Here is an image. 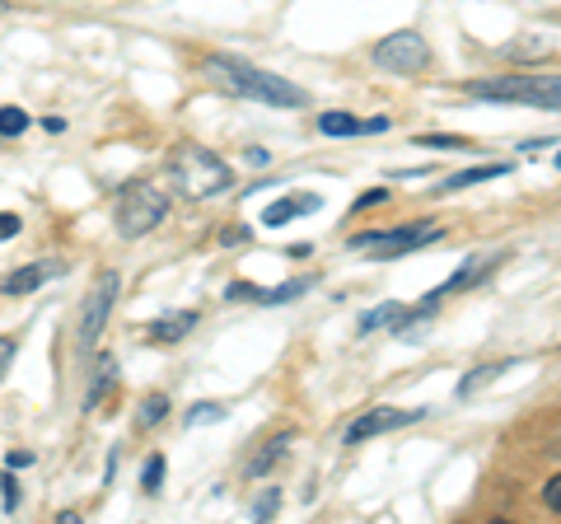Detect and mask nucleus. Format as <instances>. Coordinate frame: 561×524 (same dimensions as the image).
Here are the masks:
<instances>
[{"label":"nucleus","instance_id":"obj_1","mask_svg":"<svg viewBox=\"0 0 561 524\" xmlns=\"http://www.w3.org/2000/svg\"><path fill=\"white\" fill-rule=\"evenodd\" d=\"M206 80L220 84V90H230L239 99H257V103H272V109H305L309 94L300 84L280 80L276 71H262V66H249L239 57H206Z\"/></svg>","mask_w":561,"mask_h":524},{"label":"nucleus","instance_id":"obj_9","mask_svg":"<svg viewBox=\"0 0 561 524\" xmlns=\"http://www.w3.org/2000/svg\"><path fill=\"white\" fill-rule=\"evenodd\" d=\"M305 291H313V276H295V282L272 286V291H262L253 282H234L225 295H230V300H253V305H290V300H300Z\"/></svg>","mask_w":561,"mask_h":524},{"label":"nucleus","instance_id":"obj_4","mask_svg":"<svg viewBox=\"0 0 561 524\" xmlns=\"http://www.w3.org/2000/svg\"><path fill=\"white\" fill-rule=\"evenodd\" d=\"M169 216V192L160 183H127L117 197V235L122 239H146L154 225Z\"/></svg>","mask_w":561,"mask_h":524},{"label":"nucleus","instance_id":"obj_5","mask_svg":"<svg viewBox=\"0 0 561 524\" xmlns=\"http://www.w3.org/2000/svg\"><path fill=\"white\" fill-rule=\"evenodd\" d=\"M445 230L431 220H412V225H398V230H365V235H351L346 249L351 253H365V258H402L412 249H426L431 239H440Z\"/></svg>","mask_w":561,"mask_h":524},{"label":"nucleus","instance_id":"obj_26","mask_svg":"<svg viewBox=\"0 0 561 524\" xmlns=\"http://www.w3.org/2000/svg\"><path fill=\"white\" fill-rule=\"evenodd\" d=\"M20 230H24V220H20V216H14V212H0V243L14 239Z\"/></svg>","mask_w":561,"mask_h":524},{"label":"nucleus","instance_id":"obj_22","mask_svg":"<svg viewBox=\"0 0 561 524\" xmlns=\"http://www.w3.org/2000/svg\"><path fill=\"white\" fill-rule=\"evenodd\" d=\"M140 482H146V492L154 497L164 487V454H150L146 459V468H140Z\"/></svg>","mask_w":561,"mask_h":524},{"label":"nucleus","instance_id":"obj_23","mask_svg":"<svg viewBox=\"0 0 561 524\" xmlns=\"http://www.w3.org/2000/svg\"><path fill=\"white\" fill-rule=\"evenodd\" d=\"M416 146H435V150H472V141H468V136H440V132H435V136H416Z\"/></svg>","mask_w":561,"mask_h":524},{"label":"nucleus","instance_id":"obj_24","mask_svg":"<svg viewBox=\"0 0 561 524\" xmlns=\"http://www.w3.org/2000/svg\"><path fill=\"white\" fill-rule=\"evenodd\" d=\"M206 422H225V408L220 403H202L187 412V426H206Z\"/></svg>","mask_w":561,"mask_h":524},{"label":"nucleus","instance_id":"obj_2","mask_svg":"<svg viewBox=\"0 0 561 524\" xmlns=\"http://www.w3.org/2000/svg\"><path fill=\"white\" fill-rule=\"evenodd\" d=\"M169 179L187 202H202V197H220V192H230L234 187V169L225 164L216 150L183 141V146H173V155H169Z\"/></svg>","mask_w":561,"mask_h":524},{"label":"nucleus","instance_id":"obj_31","mask_svg":"<svg viewBox=\"0 0 561 524\" xmlns=\"http://www.w3.org/2000/svg\"><path fill=\"white\" fill-rule=\"evenodd\" d=\"M5 464H10V468H28V464H33V454H28V449H24V454H20V449H14V454H10V459H5Z\"/></svg>","mask_w":561,"mask_h":524},{"label":"nucleus","instance_id":"obj_10","mask_svg":"<svg viewBox=\"0 0 561 524\" xmlns=\"http://www.w3.org/2000/svg\"><path fill=\"white\" fill-rule=\"evenodd\" d=\"M61 272H66V258H43V262H28V267L10 272L5 282H0V291H5V295H33L38 286H47L51 276H61Z\"/></svg>","mask_w":561,"mask_h":524},{"label":"nucleus","instance_id":"obj_6","mask_svg":"<svg viewBox=\"0 0 561 524\" xmlns=\"http://www.w3.org/2000/svg\"><path fill=\"white\" fill-rule=\"evenodd\" d=\"M370 57H375L379 71H389V76H421L431 66V43L412 29H398V33H389V38L375 43Z\"/></svg>","mask_w":561,"mask_h":524},{"label":"nucleus","instance_id":"obj_14","mask_svg":"<svg viewBox=\"0 0 561 524\" xmlns=\"http://www.w3.org/2000/svg\"><path fill=\"white\" fill-rule=\"evenodd\" d=\"M505 371H511V361H486V365H478V371H472V375H463V379H459V389H454V394H459V398L482 394L486 384H496Z\"/></svg>","mask_w":561,"mask_h":524},{"label":"nucleus","instance_id":"obj_30","mask_svg":"<svg viewBox=\"0 0 561 524\" xmlns=\"http://www.w3.org/2000/svg\"><path fill=\"white\" fill-rule=\"evenodd\" d=\"M379 202H389V187H375V192H365V197L356 202V212H365V206H379Z\"/></svg>","mask_w":561,"mask_h":524},{"label":"nucleus","instance_id":"obj_15","mask_svg":"<svg viewBox=\"0 0 561 524\" xmlns=\"http://www.w3.org/2000/svg\"><path fill=\"white\" fill-rule=\"evenodd\" d=\"M511 173V164L496 160V164H478V169H463V173H454V179L440 183V192H459V187H472V183H486V179H505Z\"/></svg>","mask_w":561,"mask_h":524},{"label":"nucleus","instance_id":"obj_25","mask_svg":"<svg viewBox=\"0 0 561 524\" xmlns=\"http://www.w3.org/2000/svg\"><path fill=\"white\" fill-rule=\"evenodd\" d=\"M14 356H20V338H10V333H5V338H0V384H5Z\"/></svg>","mask_w":561,"mask_h":524},{"label":"nucleus","instance_id":"obj_20","mask_svg":"<svg viewBox=\"0 0 561 524\" xmlns=\"http://www.w3.org/2000/svg\"><path fill=\"white\" fill-rule=\"evenodd\" d=\"M164 417H169V398H164V394H150L146 403H140V412H136V426L150 431V426H160Z\"/></svg>","mask_w":561,"mask_h":524},{"label":"nucleus","instance_id":"obj_28","mask_svg":"<svg viewBox=\"0 0 561 524\" xmlns=\"http://www.w3.org/2000/svg\"><path fill=\"white\" fill-rule=\"evenodd\" d=\"M0 492H5V511L20 505V482H14V474H0Z\"/></svg>","mask_w":561,"mask_h":524},{"label":"nucleus","instance_id":"obj_3","mask_svg":"<svg viewBox=\"0 0 561 524\" xmlns=\"http://www.w3.org/2000/svg\"><path fill=\"white\" fill-rule=\"evenodd\" d=\"M472 99H486V103H529V109H557L561 103V80L557 71H524V76H496V80H472L468 84Z\"/></svg>","mask_w":561,"mask_h":524},{"label":"nucleus","instance_id":"obj_17","mask_svg":"<svg viewBox=\"0 0 561 524\" xmlns=\"http://www.w3.org/2000/svg\"><path fill=\"white\" fill-rule=\"evenodd\" d=\"M402 314H408V305H398V300L379 305V309H370V314H360V338L379 333V328H398V323H402Z\"/></svg>","mask_w":561,"mask_h":524},{"label":"nucleus","instance_id":"obj_21","mask_svg":"<svg viewBox=\"0 0 561 524\" xmlns=\"http://www.w3.org/2000/svg\"><path fill=\"white\" fill-rule=\"evenodd\" d=\"M24 132H28V113L5 103V109H0V136H24Z\"/></svg>","mask_w":561,"mask_h":524},{"label":"nucleus","instance_id":"obj_32","mask_svg":"<svg viewBox=\"0 0 561 524\" xmlns=\"http://www.w3.org/2000/svg\"><path fill=\"white\" fill-rule=\"evenodd\" d=\"M0 14H10V0H0Z\"/></svg>","mask_w":561,"mask_h":524},{"label":"nucleus","instance_id":"obj_12","mask_svg":"<svg viewBox=\"0 0 561 524\" xmlns=\"http://www.w3.org/2000/svg\"><path fill=\"white\" fill-rule=\"evenodd\" d=\"M192 328H197V309H179V314H164V319H154L146 333H150V342H183Z\"/></svg>","mask_w":561,"mask_h":524},{"label":"nucleus","instance_id":"obj_7","mask_svg":"<svg viewBox=\"0 0 561 524\" xmlns=\"http://www.w3.org/2000/svg\"><path fill=\"white\" fill-rule=\"evenodd\" d=\"M117 291H122V276L117 272H103L99 286L90 291V300H84V309H80V346H84V352L99 342L103 323H108V314L117 305Z\"/></svg>","mask_w":561,"mask_h":524},{"label":"nucleus","instance_id":"obj_11","mask_svg":"<svg viewBox=\"0 0 561 524\" xmlns=\"http://www.w3.org/2000/svg\"><path fill=\"white\" fill-rule=\"evenodd\" d=\"M501 258H505V253H478V258H468L463 267L454 272L445 286H435V291H440V295H454V291H463V286H478L486 272H496V267H501Z\"/></svg>","mask_w":561,"mask_h":524},{"label":"nucleus","instance_id":"obj_27","mask_svg":"<svg viewBox=\"0 0 561 524\" xmlns=\"http://www.w3.org/2000/svg\"><path fill=\"white\" fill-rule=\"evenodd\" d=\"M276 505H280V492L272 487V492H262V501L253 505V515H257V520H267V515H276Z\"/></svg>","mask_w":561,"mask_h":524},{"label":"nucleus","instance_id":"obj_13","mask_svg":"<svg viewBox=\"0 0 561 524\" xmlns=\"http://www.w3.org/2000/svg\"><path fill=\"white\" fill-rule=\"evenodd\" d=\"M309 212H319V192H300V197H286V202H276V206H267V220L272 230H280V225H290L295 216H309Z\"/></svg>","mask_w":561,"mask_h":524},{"label":"nucleus","instance_id":"obj_8","mask_svg":"<svg viewBox=\"0 0 561 524\" xmlns=\"http://www.w3.org/2000/svg\"><path fill=\"white\" fill-rule=\"evenodd\" d=\"M421 417H426V408H370L365 417H356V422L346 426V445H360V441H370V435L412 426V422H421Z\"/></svg>","mask_w":561,"mask_h":524},{"label":"nucleus","instance_id":"obj_19","mask_svg":"<svg viewBox=\"0 0 561 524\" xmlns=\"http://www.w3.org/2000/svg\"><path fill=\"white\" fill-rule=\"evenodd\" d=\"M319 132L323 136H360V132H370L360 117H351V113H323L319 117Z\"/></svg>","mask_w":561,"mask_h":524},{"label":"nucleus","instance_id":"obj_18","mask_svg":"<svg viewBox=\"0 0 561 524\" xmlns=\"http://www.w3.org/2000/svg\"><path fill=\"white\" fill-rule=\"evenodd\" d=\"M117 384V361L113 356H99V375L90 384V394H84V408H99L103 398H108V389Z\"/></svg>","mask_w":561,"mask_h":524},{"label":"nucleus","instance_id":"obj_29","mask_svg":"<svg viewBox=\"0 0 561 524\" xmlns=\"http://www.w3.org/2000/svg\"><path fill=\"white\" fill-rule=\"evenodd\" d=\"M542 501H548V511H552V515H561V478H552V482H548V492H542Z\"/></svg>","mask_w":561,"mask_h":524},{"label":"nucleus","instance_id":"obj_16","mask_svg":"<svg viewBox=\"0 0 561 524\" xmlns=\"http://www.w3.org/2000/svg\"><path fill=\"white\" fill-rule=\"evenodd\" d=\"M290 441H295V431H280V435H272V441H267V449H262L257 459L249 464V478H262V474H272V468H276V459H286Z\"/></svg>","mask_w":561,"mask_h":524}]
</instances>
